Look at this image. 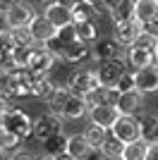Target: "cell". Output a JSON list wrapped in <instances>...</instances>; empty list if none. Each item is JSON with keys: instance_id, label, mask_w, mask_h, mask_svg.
<instances>
[{"instance_id": "1", "label": "cell", "mask_w": 158, "mask_h": 160, "mask_svg": "<svg viewBox=\"0 0 158 160\" xmlns=\"http://www.w3.org/2000/svg\"><path fill=\"white\" fill-rule=\"evenodd\" d=\"M0 127L5 129L7 134L17 136L19 141H24V139H29L31 132H34V120L24 110H19V108H7L5 115L0 117Z\"/></svg>"}, {"instance_id": "2", "label": "cell", "mask_w": 158, "mask_h": 160, "mask_svg": "<svg viewBox=\"0 0 158 160\" xmlns=\"http://www.w3.org/2000/svg\"><path fill=\"white\" fill-rule=\"evenodd\" d=\"M98 86L101 84H98V77H96V69H93V67L74 69V72L70 74V81H67V88H70L74 96H82V98L93 93Z\"/></svg>"}, {"instance_id": "3", "label": "cell", "mask_w": 158, "mask_h": 160, "mask_svg": "<svg viewBox=\"0 0 158 160\" xmlns=\"http://www.w3.org/2000/svg\"><path fill=\"white\" fill-rule=\"evenodd\" d=\"M34 17H36V10H34V5L26 2V0H14V2H10L7 10H5V19H7L10 31H12V29L29 27Z\"/></svg>"}, {"instance_id": "4", "label": "cell", "mask_w": 158, "mask_h": 160, "mask_svg": "<svg viewBox=\"0 0 158 160\" xmlns=\"http://www.w3.org/2000/svg\"><path fill=\"white\" fill-rule=\"evenodd\" d=\"M127 58H118V60H108V62H98L96 67V77H98L101 86H115L118 79L122 77V72L127 69Z\"/></svg>"}, {"instance_id": "5", "label": "cell", "mask_w": 158, "mask_h": 160, "mask_svg": "<svg viewBox=\"0 0 158 160\" xmlns=\"http://www.w3.org/2000/svg\"><path fill=\"white\" fill-rule=\"evenodd\" d=\"M122 143H132V141L141 139V122L139 117H129V115H120V120L113 124L110 129Z\"/></svg>"}, {"instance_id": "6", "label": "cell", "mask_w": 158, "mask_h": 160, "mask_svg": "<svg viewBox=\"0 0 158 160\" xmlns=\"http://www.w3.org/2000/svg\"><path fill=\"white\" fill-rule=\"evenodd\" d=\"M141 33V24L137 19H125V22H113V38L122 48H132L137 36Z\"/></svg>"}, {"instance_id": "7", "label": "cell", "mask_w": 158, "mask_h": 160, "mask_svg": "<svg viewBox=\"0 0 158 160\" xmlns=\"http://www.w3.org/2000/svg\"><path fill=\"white\" fill-rule=\"evenodd\" d=\"M58 132H62V117H58V115L43 112V115H39V117L34 120L31 136H36L39 141H46L48 136H53V134H58Z\"/></svg>"}, {"instance_id": "8", "label": "cell", "mask_w": 158, "mask_h": 160, "mask_svg": "<svg viewBox=\"0 0 158 160\" xmlns=\"http://www.w3.org/2000/svg\"><path fill=\"white\" fill-rule=\"evenodd\" d=\"M91 58L96 62H108V60H118L122 58V46L113 36H105V38H98L91 46Z\"/></svg>"}, {"instance_id": "9", "label": "cell", "mask_w": 158, "mask_h": 160, "mask_svg": "<svg viewBox=\"0 0 158 160\" xmlns=\"http://www.w3.org/2000/svg\"><path fill=\"white\" fill-rule=\"evenodd\" d=\"M86 115H89V122H91V124L105 129V132H110L113 124L120 120V112H118L115 105H91Z\"/></svg>"}, {"instance_id": "10", "label": "cell", "mask_w": 158, "mask_h": 160, "mask_svg": "<svg viewBox=\"0 0 158 160\" xmlns=\"http://www.w3.org/2000/svg\"><path fill=\"white\" fill-rule=\"evenodd\" d=\"M43 17H46V19L50 22L55 29H62V27H70V24H74V22H72V10H70V5H65L62 0H55V2L46 5V10H43Z\"/></svg>"}, {"instance_id": "11", "label": "cell", "mask_w": 158, "mask_h": 160, "mask_svg": "<svg viewBox=\"0 0 158 160\" xmlns=\"http://www.w3.org/2000/svg\"><path fill=\"white\" fill-rule=\"evenodd\" d=\"M144 105H146V96L141 93V91H127V93H120L118 98V112L120 115H129V117H134V115L144 112Z\"/></svg>"}, {"instance_id": "12", "label": "cell", "mask_w": 158, "mask_h": 160, "mask_svg": "<svg viewBox=\"0 0 158 160\" xmlns=\"http://www.w3.org/2000/svg\"><path fill=\"white\" fill-rule=\"evenodd\" d=\"M29 33H31V38H34V43L36 46H46L50 38H55V33H58V29L53 27L50 22L43 17V14H36L31 19V24H29Z\"/></svg>"}, {"instance_id": "13", "label": "cell", "mask_w": 158, "mask_h": 160, "mask_svg": "<svg viewBox=\"0 0 158 160\" xmlns=\"http://www.w3.org/2000/svg\"><path fill=\"white\" fill-rule=\"evenodd\" d=\"M65 153L72 160H89V155L93 153V148L89 146V141H86L84 134H72V136H67Z\"/></svg>"}, {"instance_id": "14", "label": "cell", "mask_w": 158, "mask_h": 160, "mask_svg": "<svg viewBox=\"0 0 158 160\" xmlns=\"http://www.w3.org/2000/svg\"><path fill=\"white\" fill-rule=\"evenodd\" d=\"M53 62H55V58L48 53L46 48L36 46L31 50V58H29L26 69H29V72H39V74H48V72H50V67H53Z\"/></svg>"}, {"instance_id": "15", "label": "cell", "mask_w": 158, "mask_h": 160, "mask_svg": "<svg viewBox=\"0 0 158 160\" xmlns=\"http://www.w3.org/2000/svg\"><path fill=\"white\" fill-rule=\"evenodd\" d=\"M137 91H141L144 96L158 91V65L137 69Z\"/></svg>"}, {"instance_id": "16", "label": "cell", "mask_w": 158, "mask_h": 160, "mask_svg": "<svg viewBox=\"0 0 158 160\" xmlns=\"http://www.w3.org/2000/svg\"><path fill=\"white\" fill-rule=\"evenodd\" d=\"M29 74H31V96L41 98V100H48L53 88H55L50 74H39V72H29Z\"/></svg>"}, {"instance_id": "17", "label": "cell", "mask_w": 158, "mask_h": 160, "mask_svg": "<svg viewBox=\"0 0 158 160\" xmlns=\"http://www.w3.org/2000/svg\"><path fill=\"white\" fill-rule=\"evenodd\" d=\"M118 98H120V93H118L115 86H98L93 93L86 96L84 100L91 108V105H118Z\"/></svg>"}, {"instance_id": "18", "label": "cell", "mask_w": 158, "mask_h": 160, "mask_svg": "<svg viewBox=\"0 0 158 160\" xmlns=\"http://www.w3.org/2000/svg\"><path fill=\"white\" fill-rule=\"evenodd\" d=\"M127 65H129L132 69H144V67L156 65V58H153L151 50L132 46V48H127Z\"/></svg>"}, {"instance_id": "19", "label": "cell", "mask_w": 158, "mask_h": 160, "mask_svg": "<svg viewBox=\"0 0 158 160\" xmlns=\"http://www.w3.org/2000/svg\"><path fill=\"white\" fill-rule=\"evenodd\" d=\"M89 112V103H86L82 96H70L62 108V120H82L84 115Z\"/></svg>"}, {"instance_id": "20", "label": "cell", "mask_w": 158, "mask_h": 160, "mask_svg": "<svg viewBox=\"0 0 158 160\" xmlns=\"http://www.w3.org/2000/svg\"><path fill=\"white\" fill-rule=\"evenodd\" d=\"M72 22H91L96 19V10H98V2H89V0H74L72 5Z\"/></svg>"}, {"instance_id": "21", "label": "cell", "mask_w": 158, "mask_h": 160, "mask_svg": "<svg viewBox=\"0 0 158 160\" xmlns=\"http://www.w3.org/2000/svg\"><path fill=\"white\" fill-rule=\"evenodd\" d=\"M89 58H91V46H89V43H82V41H72V43L65 48V53H62V60L72 62V65H79V62L89 60Z\"/></svg>"}, {"instance_id": "22", "label": "cell", "mask_w": 158, "mask_h": 160, "mask_svg": "<svg viewBox=\"0 0 158 160\" xmlns=\"http://www.w3.org/2000/svg\"><path fill=\"white\" fill-rule=\"evenodd\" d=\"M134 19L144 27L149 22L158 19V2L156 0H137V7H134Z\"/></svg>"}, {"instance_id": "23", "label": "cell", "mask_w": 158, "mask_h": 160, "mask_svg": "<svg viewBox=\"0 0 158 160\" xmlns=\"http://www.w3.org/2000/svg\"><path fill=\"white\" fill-rule=\"evenodd\" d=\"M72 27H74V36H77V41H82V43L93 46V43L101 38L96 19H91V22H77V24H72Z\"/></svg>"}, {"instance_id": "24", "label": "cell", "mask_w": 158, "mask_h": 160, "mask_svg": "<svg viewBox=\"0 0 158 160\" xmlns=\"http://www.w3.org/2000/svg\"><path fill=\"white\" fill-rule=\"evenodd\" d=\"M134 117H139V122H141V139L146 143H158V115L139 112Z\"/></svg>"}, {"instance_id": "25", "label": "cell", "mask_w": 158, "mask_h": 160, "mask_svg": "<svg viewBox=\"0 0 158 160\" xmlns=\"http://www.w3.org/2000/svg\"><path fill=\"white\" fill-rule=\"evenodd\" d=\"M70 96H72V91H70L67 86H58V84H55L50 98L46 100V103H48V112L62 117V108H65V103H67V98H70Z\"/></svg>"}, {"instance_id": "26", "label": "cell", "mask_w": 158, "mask_h": 160, "mask_svg": "<svg viewBox=\"0 0 158 160\" xmlns=\"http://www.w3.org/2000/svg\"><path fill=\"white\" fill-rule=\"evenodd\" d=\"M122 151H125V143H122V141H120L113 132H108V134H105L103 146H101V155H103V160L122 158Z\"/></svg>"}, {"instance_id": "27", "label": "cell", "mask_w": 158, "mask_h": 160, "mask_svg": "<svg viewBox=\"0 0 158 160\" xmlns=\"http://www.w3.org/2000/svg\"><path fill=\"white\" fill-rule=\"evenodd\" d=\"M65 143H67V136H65L62 132L48 136L46 141H41L43 155H46V158H53V155H58V153H65Z\"/></svg>"}, {"instance_id": "28", "label": "cell", "mask_w": 158, "mask_h": 160, "mask_svg": "<svg viewBox=\"0 0 158 160\" xmlns=\"http://www.w3.org/2000/svg\"><path fill=\"white\" fill-rule=\"evenodd\" d=\"M146 151H149V143L144 139L125 143V151H122V160H146Z\"/></svg>"}, {"instance_id": "29", "label": "cell", "mask_w": 158, "mask_h": 160, "mask_svg": "<svg viewBox=\"0 0 158 160\" xmlns=\"http://www.w3.org/2000/svg\"><path fill=\"white\" fill-rule=\"evenodd\" d=\"M134 7H137V0H120L118 7L110 12V19H113V22L134 19Z\"/></svg>"}, {"instance_id": "30", "label": "cell", "mask_w": 158, "mask_h": 160, "mask_svg": "<svg viewBox=\"0 0 158 160\" xmlns=\"http://www.w3.org/2000/svg\"><path fill=\"white\" fill-rule=\"evenodd\" d=\"M115 88H118V93H127V91H137V69L127 67L125 72H122V77L118 79Z\"/></svg>"}, {"instance_id": "31", "label": "cell", "mask_w": 158, "mask_h": 160, "mask_svg": "<svg viewBox=\"0 0 158 160\" xmlns=\"http://www.w3.org/2000/svg\"><path fill=\"white\" fill-rule=\"evenodd\" d=\"M105 129H101V127H96V124H89V127L84 129V136H86V141H89V146L93 148V151H101V146H103V141H105Z\"/></svg>"}, {"instance_id": "32", "label": "cell", "mask_w": 158, "mask_h": 160, "mask_svg": "<svg viewBox=\"0 0 158 160\" xmlns=\"http://www.w3.org/2000/svg\"><path fill=\"white\" fill-rule=\"evenodd\" d=\"M12 38H14V43H17V46H22V48H34V46H36L26 27H24V29H12Z\"/></svg>"}, {"instance_id": "33", "label": "cell", "mask_w": 158, "mask_h": 160, "mask_svg": "<svg viewBox=\"0 0 158 160\" xmlns=\"http://www.w3.org/2000/svg\"><path fill=\"white\" fill-rule=\"evenodd\" d=\"M22 141L17 139V136H12V134H7L5 129L0 127V151L5 153V151H17V146H19Z\"/></svg>"}, {"instance_id": "34", "label": "cell", "mask_w": 158, "mask_h": 160, "mask_svg": "<svg viewBox=\"0 0 158 160\" xmlns=\"http://www.w3.org/2000/svg\"><path fill=\"white\" fill-rule=\"evenodd\" d=\"M36 48V46H34ZM34 48H22V46H17L12 50V60H14V65L17 67H26L29 65V58H31V50Z\"/></svg>"}, {"instance_id": "35", "label": "cell", "mask_w": 158, "mask_h": 160, "mask_svg": "<svg viewBox=\"0 0 158 160\" xmlns=\"http://www.w3.org/2000/svg\"><path fill=\"white\" fill-rule=\"evenodd\" d=\"M17 48L12 38V31H3L0 33V55H12V50Z\"/></svg>"}, {"instance_id": "36", "label": "cell", "mask_w": 158, "mask_h": 160, "mask_svg": "<svg viewBox=\"0 0 158 160\" xmlns=\"http://www.w3.org/2000/svg\"><path fill=\"white\" fill-rule=\"evenodd\" d=\"M55 38L62 43V46H70L72 41H77V36H74V27L70 24V27H62V29H58V33H55Z\"/></svg>"}, {"instance_id": "37", "label": "cell", "mask_w": 158, "mask_h": 160, "mask_svg": "<svg viewBox=\"0 0 158 160\" xmlns=\"http://www.w3.org/2000/svg\"><path fill=\"white\" fill-rule=\"evenodd\" d=\"M156 43H158V38H153V36H149V33H139L137 36V41H134V46L137 48H144V50H151L153 53V48H156Z\"/></svg>"}, {"instance_id": "38", "label": "cell", "mask_w": 158, "mask_h": 160, "mask_svg": "<svg viewBox=\"0 0 158 160\" xmlns=\"http://www.w3.org/2000/svg\"><path fill=\"white\" fill-rule=\"evenodd\" d=\"M7 160H39L36 155L31 153V151H24V148H17V151H12V155Z\"/></svg>"}, {"instance_id": "39", "label": "cell", "mask_w": 158, "mask_h": 160, "mask_svg": "<svg viewBox=\"0 0 158 160\" xmlns=\"http://www.w3.org/2000/svg\"><path fill=\"white\" fill-rule=\"evenodd\" d=\"M12 69H17L12 55H0V72H12Z\"/></svg>"}, {"instance_id": "40", "label": "cell", "mask_w": 158, "mask_h": 160, "mask_svg": "<svg viewBox=\"0 0 158 160\" xmlns=\"http://www.w3.org/2000/svg\"><path fill=\"white\" fill-rule=\"evenodd\" d=\"M141 31L149 33V36H153V38H158V19H156V22H149V24H144V27H141Z\"/></svg>"}, {"instance_id": "41", "label": "cell", "mask_w": 158, "mask_h": 160, "mask_svg": "<svg viewBox=\"0 0 158 160\" xmlns=\"http://www.w3.org/2000/svg\"><path fill=\"white\" fill-rule=\"evenodd\" d=\"M118 2H120V0H98V5L103 7V10H105V12H108V14H110L113 10L118 7Z\"/></svg>"}, {"instance_id": "42", "label": "cell", "mask_w": 158, "mask_h": 160, "mask_svg": "<svg viewBox=\"0 0 158 160\" xmlns=\"http://www.w3.org/2000/svg\"><path fill=\"white\" fill-rule=\"evenodd\" d=\"M146 160H158V143H149V151H146Z\"/></svg>"}, {"instance_id": "43", "label": "cell", "mask_w": 158, "mask_h": 160, "mask_svg": "<svg viewBox=\"0 0 158 160\" xmlns=\"http://www.w3.org/2000/svg\"><path fill=\"white\" fill-rule=\"evenodd\" d=\"M3 31H10V27H7V19H5V12H0V33Z\"/></svg>"}, {"instance_id": "44", "label": "cell", "mask_w": 158, "mask_h": 160, "mask_svg": "<svg viewBox=\"0 0 158 160\" xmlns=\"http://www.w3.org/2000/svg\"><path fill=\"white\" fill-rule=\"evenodd\" d=\"M50 160H72V158H70L67 153H58V155H53Z\"/></svg>"}, {"instance_id": "45", "label": "cell", "mask_w": 158, "mask_h": 160, "mask_svg": "<svg viewBox=\"0 0 158 160\" xmlns=\"http://www.w3.org/2000/svg\"><path fill=\"white\" fill-rule=\"evenodd\" d=\"M10 2H14V0H0V12H5V10H7V5H10Z\"/></svg>"}, {"instance_id": "46", "label": "cell", "mask_w": 158, "mask_h": 160, "mask_svg": "<svg viewBox=\"0 0 158 160\" xmlns=\"http://www.w3.org/2000/svg\"><path fill=\"white\" fill-rule=\"evenodd\" d=\"M7 108H10V105H7V103H5V100H3V98H0V117H3V115H5V110H7Z\"/></svg>"}, {"instance_id": "47", "label": "cell", "mask_w": 158, "mask_h": 160, "mask_svg": "<svg viewBox=\"0 0 158 160\" xmlns=\"http://www.w3.org/2000/svg\"><path fill=\"white\" fill-rule=\"evenodd\" d=\"M153 58H156V65H158V43H156V48H153Z\"/></svg>"}, {"instance_id": "48", "label": "cell", "mask_w": 158, "mask_h": 160, "mask_svg": "<svg viewBox=\"0 0 158 160\" xmlns=\"http://www.w3.org/2000/svg\"><path fill=\"white\" fill-rule=\"evenodd\" d=\"M39 2H46V5H50V2H55V0H39Z\"/></svg>"}, {"instance_id": "49", "label": "cell", "mask_w": 158, "mask_h": 160, "mask_svg": "<svg viewBox=\"0 0 158 160\" xmlns=\"http://www.w3.org/2000/svg\"><path fill=\"white\" fill-rule=\"evenodd\" d=\"M0 160H5V153H3V151H0Z\"/></svg>"}, {"instance_id": "50", "label": "cell", "mask_w": 158, "mask_h": 160, "mask_svg": "<svg viewBox=\"0 0 158 160\" xmlns=\"http://www.w3.org/2000/svg\"><path fill=\"white\" fill-rule=\"evenodd\" d=\"M39 160H50V158H46V155H43V158H39Z\"/></svg>"}, {"instance_id": "51", "label": "cell", "mask_w": 158, "mask_h": 160, "mask_svg": "<svg viewBox=\"0 0 158 160\" xmlns=\"http://www.w3.org/2000/svg\"><path fill=\"white\" fill-rule=\"evenodd\" d=\"M89 2H98V0H89Z\"/></svg>"}, {"instance_id": "52", "label": "cell", "mask_w": 158, "mask_h": 160, "mask_svg": "<svg viewBox=\"0 0 158 160\" xmlns=\"http://www.w3.org/2000/svg\"><path fill=\"white\" fill-rule=\"evenodd\" d=\"M113 160H122V158H113Z\"/></svg>"}, {"instance_id": "53", "label": "cell", "mask_w": 158, "mask_h": 160, "mask_svg": "<svg viewBox=\"0 0 158 160\" xmlns=\"http://www.w3.org/2000/svg\"><path fill=\"white\" fill-rule=\"evenodd\" d=\"M156 2H158V0H156Z\"/></svg>"}]
</instances>
